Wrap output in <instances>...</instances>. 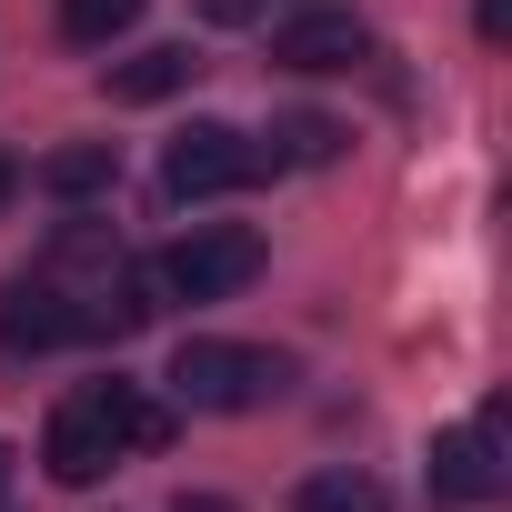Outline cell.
I'll use <instances>...</instances> for the list:
<instances>
[{
  "mask_svg": "<svg viewBox=\"0 0 512 512\" xmlns=\"http://www.w3.org/2000/svg\"><path fill=\"white\" fill-rule=\"evenodd\" d=\"M61 342H81L71 292H61V282H41V272H21L11 292H0V352H61Z\"/></svg>",
  "mask_w": 512,
  "mask_h": 512,
  "instance_id": "cell-7",
  "label": "cell"
},
{
  "mask_svg": "<svg viewBox=\"0 0 512 512\" xmlns=\"http://www.w3.org/2000/svg\"><path fill=\"white\" fill-rule=\"evenodd\" d=\"M502 492V412L432 432V502H492Z\"/></svg>",
  "mask_w": 512,
  "mask_h": 512,
  "instance_id": "cell-5",
  "label": "cell"
},
{
  "mask_svg": "<svg viewBox=\"0 0 512 512\" xmlns=\"http://www.w3.org/2000/svg\"><path fill=\"white\" fill-rule=\"evenodd\" d=\"M171 512H241V502H231V492H181Z\"/></svg>",
  "mask_w": 512,
  "mask_h": 512,
  "instance_id": "cell-15",
  "label": "cell"
},
{
  "mask_svg": "<svg viewBox=\"0 0 512 512\" xmlns=\"http://www.w3.org/2000/svg\"><path fill=\"white\" fill-rule=\"evenodd\" d=\"M131 21H141V0H61V31H71V41H91V51H101V41H121Z\"/></svg>",
  "mask_w": 512,
  "mask_h": 512,
  "instance_id": "cell-12",
  "label": "cell"
},
{
  "mask_svg": "<svg viewBox=\"0 0 512 512\" xmlns=\"http://www.w3.org/2000/svg\"><path fill=\"white\" fill-rule=\"evenodd\" d=\"M272 61L282 71H362L372 61V31H362V11H292L282 31H272Z\"/></svg>",
  "mask_w": 512,
  "mask_h": 512,
  "instance_id": "cell-6",
  "label": "cell"
},
{
  "mask_svg": "<svg viewBox=\"0 0 512 512\" xmlns=\"http://www.w3.org/2000/svg\"><path fill=\"white\" fill-rule=\"evenodd\" d=\"M11 191H21V161H11V151H0V211H11Z\"/></svg>",
  "mask_w": 512,
  "mask_h": 512,
  "instance_id": "cell-16",
  "label": "cell"
},
{
  "mask_svg": "<svg viewBox=\"0 0 512 512\" xmlns=\"http://www.w3.org/2000/svg\"><path fill=\"white\" fill-rule=\"evenodd\" d=\"M292 512H392V492H382L372 472H352V462H342V472H312V482L292 492Z\"/></svg>",
  "mask_w": 512,
  "mask_h": 512,
  "instance_id": "cell-10",
  "label": "cell"
},
{
  "mask_svg": "<svg viewBox=\"0 0 512 512\" xmlns=\"http://www.w3.org/2000/svg\"><path fill=\"white\" fill-rule=\"evenodd\" d=\"M472 31L482 41H512V0H472Z\"/></svg>",
  "mask_w": 512,
  "mask_h": 512,
  "instance_id": "cell-14",
  "label": "cell"
},
{
  "mask_svg": "<svg viewBox=\"0 0 512 512\" xmlns=\"http://www.w3.org/2000/svg\"><path fill=\"white\" fill-rule=\"evenodd\" d=\"M342 141H352L342 121H322V111H292V121L272 131V161H312V171H322V161H342Z\"/></svg>",
  "mask_w": 512,
  "mask_h": 512,
  "instance_id": "cell-11",
  "label": "cell"
},
{
  "mask_svg": "<svg viewBox=\"0 0 512 512\" xmlns=\"http://www.w3.org/2000/svg\"><path fill=\"white\" fill-rule=\"evenodd\" d=\"M31 181H41L51 201H91V191H111V181H121V151H111V141H61Z\"/></svg>",
  "mask_w": 512,
  "mask_h": 512,
  "instance_id": "cell-9",
  "label": "cell"
},
{
  "mask_svg": "<svg viewBox=\"0 0 512 512\" xmlns=\"http://www.w3.org/2000/svg\"><path fill=\"white\" fill-rule=\"evenodd\" d=\"M171 442V412L141 392V382H91V392H71L61 412H51V432H41V462H51V482H71V492H91L121 452H161Z\"/></svg>",
  "mask_w": 512,
  "mask_h": 512,
  "instance_id": "cell-1",
  "label": "cell"
},
{
  "mask_svg": "<svg viewBox=\"0 0 512 512\" xmlns=\"http://www.w3.org/2000/svg\"><path fill=\"white\" fill-rule=\"evenodd\" d=\"M171 392L191 412H262L292 392V352H262V342H181L171 352Z\"/></svg>",
  "mask_w": 512,
  "mask_h": 512,
  "instance_id": "cell-2",
  "label": "cell"
},
{
  "mask_svg": "<svg viewBox=\"0 0 512 512\" xmlns=\"http://www.w3.org/2000/svg\"><path fill=\"white\" fill-rule=\"evenodd\" d=\"M201 21L211 31H251V21H272V0H201Z\"/></svg>",
  "mask_w": 512,
  "mask_h": 512,
  "instance_id": "cell-13",
  "label": "cell"
},
{
  "mask_svg": "<svg viewBox=\"0 0 512 512\" xmlns=\"http://www.w3.org/2000/svg\"><path fill=\"white\" fill-rule=\"evenodd\" d=\"M262 171H272V151L251 141V131H231V121H191L161 151V191L171 201H221V191H251Z\"/></svg>",
  "mask_w": 512,
  "mask_h": 512,
  "instance_id": "cell-4",
  "label": "cell"
},
{
  "mask_svg": "<svg viewBox=\"0 0 512 512\" xmlns=\"http://www.w3.org/2000/svg\"><path fill=\"white\" fill-rule=\"evenodd\" d=\"M191 41H151V51H131V61H111V101H131V111H151V101H171V91H191Z\"/></svg>",
  "mask_w": 512,
  "mask_h": 512,
  "instance_id": "cell-8",
  "label": "cell"
},
{
  "mask_svg": "<svg viewBox=\"0 0 512 512\" xmlns=\"http://www.w3.org/2000/svg\"><path fill=\"white\" fill-rule=\"evenodd\" d=\"M11 472H21V452H11V442H0V502H11Z\"/></svg>",
  "mask_w": 512,
  "mask_h": 512,
  "instance_id": "cell-17",
  "label": "cell"
},
{
  "mask_svg": "<svg viewBox=\"0 0 512 512\" xmlns=\"http://www.w3.org/2000/svg\"><path fill=\"white\" fill-rule=\"evenodd\" d=\"M151 272H161L171 302H231V292L262 282V231H241V221H201V231H181V241L161 251Z\"/></svg>",
  "mask_w": 512,
  "mask_h": 512,
  "instance_id": "cell-3",
  "label": "cell"
}]
</instances>
